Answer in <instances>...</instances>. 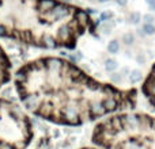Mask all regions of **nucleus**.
Masks as SVG:
<instances>
[{
	"label": "nucleus",
	"mask_w": 155,
	"mask_h": 149,
	"mask_svg": "<svg viewBox=\"0 0 155 149\" xmlns=\"http://www.w3.org/2000/svg\"><path fill=\"white\" fill-rule=\"evenodd\" d=\"M14 84L25 111L61 126L99 122L132 111L137 103L136 90L99 81L61 57L26 62L14 74Z\"/></svg>",
	"instance_id": "f257e3e1"
},
{
	"label": "nucleus",
	"mask_w": 155,
	"mask_h": 149,
	"mask_svg": "<svg viewBox=\"0 0 155 149\" xmlns=\"http://www.w3.org/2000/svg\"><path fill=\"white\" fill-rule=\"evenodd\" d=\"M86 10L61 0H0V38L41 49H72L94 31Z\"/></svg>",
	"instance_id": "f03ea898"
},
{
	"label": "nucleus",
	"mask_w": 155,
	"mask_h": 149,
	"mask_svg": "<svg viewBox=\"0 0 155 149\" xmlns=\"http://www.w3.org/2000/svg\"><path fill=\"white\" fill-rule=\"evenodd\" d=\"M91 141L102 149H155V117L134 110L109 115L94 126Z\"/></svg>",
	"instance_id": "7ed1b4c3"
},
{
	"label": "nucleus",
	"mask_w": 155,
	"mask_h": 149,
	"mask_svg": "<svg viewBox=\"0 0 155 149\" xmlns=\"http://www.w3.org/2000/svg\"><path fill=\"white\" fill-rule=\"evenodd\" d=\"M33 136V122L25 109L0 98V149H26Z\"/></svg>",
	"instance_id": "20e7f679"
},
{
	"label": "nucleus",
	"mask_w": 155,
	"mask_h": 149,
	"mask_svg": "<svg viewBox=\"0 0 155 149\" xmlns=\"http://www.w3.org/2000/svg\"><path fill=\"white\" fill-rule=\"evenodd\" d=\"M11 61L5 54L4 49L0 46V88L11 80Z\"/></svg>",
	"instance_id": "39448f33"
},
{
	"label": "nucleus",
	"mask_w": 155,
	"mask_h": 149,
	"mask_svg": "<svg viewBox=\"0 0 155 149\" xmlns=\"http://www.w3.org/2000/svg\"><path fill=\"white\" fill-rule=\"evenodd\" d=\"M142 91L146 98L148 99V102L155 107V64L153 65V68L150 69L147 77H146L144 83H143Z\"/></svg>",
	"instance_id": "423d86ee"
},
{
	"label": "nucleus",
	"mask_w": 155,
	"mask_h": 149,
	"mask_svg": "<svg viewBox=\"0 0 155 149\" xmlns=\"http://www.w3.org/2000/svg\"><path fill=\"white\" fill-rule=\"evenodd\" d=\"M82 149H102V148L95 147V145H94V147H87V148H82Z\"/></svg>",
	"instance_id": "0eeeda50"
}]
</instances>
